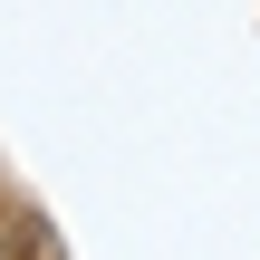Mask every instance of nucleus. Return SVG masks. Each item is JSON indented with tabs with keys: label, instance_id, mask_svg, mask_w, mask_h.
<instances>
[{
	"label": "nucleus",
	"instance_id": "1",
	"mask_svg": "<svg viewBox=\"0 0 260 260\" xmlns=\"http://www.w3.org/2000/svg\"><path fill=\"white\" fill-rule=\"evenodd\" d=\"M0 260H39V241H29V222H0Z\"/></svg>",
	"mask_w": 260,
	"mask_h": 260
}]
</instances>
